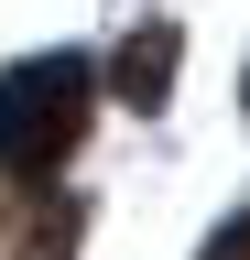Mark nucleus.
Wrapping results in <instances>:
<instances>
[{
  "mask_svg": "<svg viewBox=\"0 0 250 260\" xmlns=\"http://www.w3.org/2000/svg\"><path fill=\"white\" fill-rule=\"evenodd\" d=\"M87 98H98V65L87 54H22L0 76V174L44 184L54 162L87 141Z\"/></svg>",
  "mask_w": 250,
  "mask_h": 260,
  "instance_id": "f257e3e1",
  "label": "nucleus"
},
{
  "mask_svg": "<svg viewBox=\"0 0 250 260\" xmlns=\"http://www.w3.org/2000/svg\"><path fill=\"white\" fill-rule=\"evenodd\" d=\"M174 54H185V32L174 22H142L131 44L109 54V87L131 98V109H163V98H174Z\"/></svg>",
  "mask_w": 250,
  "mask_h": 260,
  "instance_id": "f03ea898",
  "label": "nucleus"
},
{
  "mask_svg": "<svg viewBox=\"0 0 250 260\" xmlns=\"http://www.w3.org/2000/svg\"><path fill=\"white\" fill-rule=\"evenodd\" d=\"M207 260H250V217L229 228V239H207Z\"/></svg>",
  "mask_w": 250,
  "mask_h": 260,
  "instance_id": "7ed1b4c3",
  "label": "nucleus"
}]
</instances>
